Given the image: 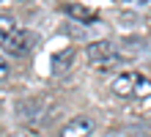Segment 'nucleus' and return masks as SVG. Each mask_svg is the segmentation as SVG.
Segmentation results:
<instances>
[{"label":"nucleus","mask_w":151,"mask_h":137,"mask_svg":"<svg viewBox=\"0 0 151 137\" xmlns=\"http://www.w3.org/2000/svg\"><path fill=\"white\" fill-rule=\"evenodd\" d=\"M30 44H33V36H30L28 30H19V27H17V30L3 41V52H6V55H14V58H19V55H28Z\"/></svg>","instance_id":"1"},{"label":"nucleus","mask_w":151,"mask_h":137,"mask_svg":"<svg viewBox=\"0 0 151 137\" xmlns=\"http://www.w3.org/2000/svg\"><path fill=\"white\" fill-rule=\"evenodd\" d=\"M96 129L91 115H77L72 121H66V126L60 129V137H91Z\"/></svg>","instance_id":"2"},{"label":"nucleus","mask_w":151,"mask_h":137,"mask_svg":"<svg viewBox=\"0 0 151 137\" xmlns=\"http://www.w3.org/2000/svg\"><path fill=\"white\" fill-rule=\"evenodd\" d=\"M88 58H91L93 63H104V60L118 63V60H121L110 41H93V44H88Z\"/></svg>","instance_id":"3"},{"label":"nucleus","mask_w":151,"mask_h":137,"mask_svg":"<svg viewBox=\"0 0 151 137\" xmlns=\"http://www.w3.org/2000/svg\"><path fill=\"white\" fill-rule=\"evenodd\" d=\"M132 88H135V74H118L113 80V93L115 96H121V99H129L132 96Z\"/></svg>","instance_id":"4"},{"label":"nucleus","mask_w":151,"mask_h":137,"mask_svg":"<svg viewBox=\"0 0 151 137\" xmlns=\"http://www.w3.org/2000/svg\"><path fill=\"white\" fill-rule=\"evenodd\" d=\"M66 14L74 16V19H80V22H93L96 19V11H91V8H85V6H77V3L66 6Z\"/></svg>","instance_id":"5"},{"label":"nucleus","mask_w":151,"mask_h":137,"mask_svg":"<svg viewBox=\"0 0 151 137\" xmlns=\"http://www.w3.org/2000/svg\"><path fill=\"white\" fill-rule=\"evenodd\" d=\"M132 96L135 99H148L151 96V80L143 74H135V88H132Z\"/></svg>","instance_id":"6"},{"label":"nucleus","mask_w":151,"mask_h":137,"mask_svg":"<svg viewBox=\"0 0 151 137\" xmlns=\"http://www.w3.org/2000/svg\"><path fill=\"white\" fill-rule=\"evenodd\" d=\"M14 30H17V27H14V19H11L8 14H0V47H3V41H6Z\"/></svg>","instance_id":"7"},{"label":"nucleus","mask_w":151,"mask_h":137,"mask_svg":"<svg viewBox=\"0 0 151 137\" xmlns=\"http://www.w3.org/2000/svg\"><path fill=\"white\" fill-rule=\"evenodd\" d=\"M113 137H148V126H132V129H118Z\"/></svg>","instance_id":"8"},{"label":"nucleus","mask_w":151,"mask_h":137,"mask_svg":"<svg viewBox=\"0 0 151 137\" xmlns=\"http://www.w3.org/2000/svg\"><path fill=\"white\" fill-rule=\"evenodd\" d=\"M72 49H66V52H58L55 58H52V69L55 71H63V66H69V60H72Z\"/></svg>","instance_id":"9"},{"label":"nucleus","mask_w":151,"mask_h":137,"mask_svg":"<svg viewBox=\"0 0 151 137\" xmlns=\"http://www.w3.org/2000/svg\"><path fill=\"white\" fill-rule=\"evenodd\" d=\"M8 71H11V69H8V63L0 58V80H6V77H8Z\"/></svg>","instance_id":"10"}]
</instances>
